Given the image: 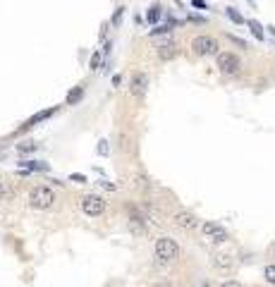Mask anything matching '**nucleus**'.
I'll use <instances>...</instances> for the list:
<instances>
[{"label": "nucleus", "instance_id": "0eeeda50", "mask_svg": "<svg viewBox=\"0 0 275 287\" xmlns=\"http://www.w3.org/2000/svg\"><path fill=\"white\" fill-rule=\"evenodd\" d=\"M146 91H149V74L146 72H134L132 79H129V94L139 98V101H144Z\"/></svg>", "mask_w": 275, "mask_h": 287}, {"label": "nucleus", "instance_id": "423d86ee", "mask_svg": "<svg viewBox=\"0 0 275 287\" xmlns=\"http://www.w3.org/2000/svg\"><path fill=\"white\" fill-rule=\"evenodd\" d=\"M201 232H203V237L208 239L211 244H223V242H228V230L218 223H203L201 225Z\"/></svg>", "mask_w": 275, "mask_h": 287}, {"label": "nucleus", "instance_id": "f8f14e48", "mask_svg": "<svg viewBox=\"0 0 275 287\" xmlns=\"http://www.w3.org/2000/svg\"><path fill=\"white\" fill-rule=\"evenodd\" d=\"M81 94H84V86H77L75 91H70V94H67V103H77V101L81 98Z\"/></svg>", "mask_w": 275, "mask_h": 287}, {"label": "nucleus", "instance_id": "9b49d317", "mask_svg": "<svg viewBox=\"0 0 275 287\" xmlns=\"http://www.w3.org/2000/svg\"><path fill=\"white\" fill-rule=\"evenodd\" d=\"M249 29H251V34H254L259 41H263V36H266V34H263V27H261L256 19H249Z\"/></svg>", "mask_w": 275, "mask_h": 287}, {"label": "nucleus", "instance_id": "a211bd4d", "mask_svg": "<svg viewBox=\"0 0 275 287\" xmlns=\"http://www.w3.org/2000/svg\"><path fill=\"white\" fill-rule=\"evenodd\" d=\"M168 32H170V24L168 27H158V29H153L149 36H160V34H168Z\"/></svg>", "mask_w": 275, "mask_h": 287}, {"label": "nucleus", "instance_id": "5701e85b", "mask_svg": "<svg viewBox=\"0 0 275 287\" xmlns=\"http://www.w3.org/2000/svg\"><path fill=\"white\" fill-rule=\"evenodd\" d=\"M5 194H7V189H5V184H2V182H0V199H2V196H5Z\"/></svg>", "mask_w": 275, "mask_h": 287}, {"label": "nucleus", "instance_id": "393cba45", "mask_svg": "<svg viewBox=\"0 0 275 287\" xmlns=\"http://www.w3.org/2000/svg\"><path fill=\"white\" fill-rule=\"evenodd\" d=\"M268 29H271V34H273V36H275V27H268Z\"/></svg>", "mask_w": 275, "mask_h": 287}, {"label": "nucleus", "instance_id": "1a4fd4ad", "mask_svg": "<svg viewBox=\"0 0 275 287\" xmlns=\"http://www.w3.org/2000/svg\"><path fill=\"white\" fill-rule=\"evenodd\" d=\"M211 263H213V268L215 271H232V266H235V263H232V256L230 254H213L211 256Z\"/></svg>", "mask_w": 275, "mask_h": 287}, {"label": "nucleus", "instance_id": "6ab92c4d", "mask_svg": "<svg viewBox=\"0 0 275 287\" xmlns=\"http://www.w3.org/2000/svg\"><path fill=\"white\" fill-rule=\"evenodd\" d=\"M34 148H36V144H22V146H19V151H22V153H27V151H34Z\"/></svg>", "mask_w": 275, "mask_h": 287}, {"label": "nucleus", "instance_id": "20e7f679", "mask_svg": "<svg viewBox=\"0 0 275 287\" xmlns=\"http://www.w3.org/2000/svg\"><path fill=\"white\" fill-rule=\"evenodd\" d=\"M218 41H215L213 36H196L194 41H192V50L201 55V58H208V55H218Z\"/></svg>", "mask_w": 275, "mask_h": 287}, {"label": "nucleus", "instance_id": "6e6552de", "mask_svg": "<svg viewBox=\"0 0 275 287\" xmlns=\"http://www.w3.org/2000/svg\"><path fill=\"white\" fill-rule=\"evenodd\" d=\"M172 220H175V225H180L182 230H194V227L199 225L196 215H194L192 211H177V213L172 215Z\"/></svg>", "mask_w": 275, "mask_h": 287}, {"label": "nucleus", "instance_id": "ddd939ff", "mask_svg": "<svg viewBox=\"0 0 275 287\" xmlns=\"http://www.w3.org/2000/svg\"><path fill=\"white\" fill-rule=\"evenodd\" d=\"M228 17L232 19V22H235V24H244V17L239 15V12H237L235 7H228Z\"/></svg>", "mask_w": 275, "mask_h": 287}, {"label": "nucleus", "instance_id": "dca6fc26", "mask_svg": "<svg viewBox=\"0 0 275 287\" xmlns=\"http://www.w3.org/2000/svg\"><path fill=\"white\" fill-rule=\"evenodd\" d=\"M263 275H266V280H268L271 285H275V266H266Z\"/></svg>", "mask_w": 275, "mask_h": 287}, {"label": "nucleus", "instance_id": "b1692460", "mask_svg": "<svg viewBox=\"0 0 275 287\" xmlns=\"http://www.w3.org/2000/svg\"><path fill=\"white\" fill-rule=\"evenodd\" d=\"M153 287H172V285H168V283H160V285H153Z\"/></svg>", "mask_w": 275, "mask_h": 287}, {"label": "nucleus", "instance_id": "9d476101", "mask_svg": "<svg viewBox=\"0 0 275 287\" xmlns=\"http://www.w3.org/2000/svg\"><path fill=\"white\" fill-rule=\"evenodd\" d=\"M175 55H177V46H175L172 41H170V43H160V46H158V58H160L163 63H165V60H172Z\"/></svg>", "mask_w": 275, "mask_h": 287}, {"label": "nucleus", "instance_id": "4be33fe9", "mask_svg": "<svg viewBox=\"0 0 275 287\" xmlns=\"http://www.w3.org/2000/svg\"><path fill=\"white\" fill-rule=\"evenodd\" d=\"M192 5L199 7V10H203V7H206V0H192Z\"/></svg>", "mask_w": 275, "mask_h": 287}, {"label": "nucleus", "instance_id": "4468645a", "mask_svg": "<svg viewBox=\"0 0 275 287\" xmlns=\"http://www.w3.org/2000/svg\"><path fill=\"white\" fill-rule=\"evenodd\" d=\"M158 17H160V7H158V5H156V7H151V10H149V12H146V19H149V22H158Z\"/></svg>", "mask_w": 275, "mask_h": 287}, {"label": "nucleus", "instance_id": "f03ea898", "mask_svg": "<svg viewBox=\"0 0 275 287\" xmlns=\"http://www.w3.org/2000/svg\"><path fill=\"white\" fill-rule=\"evenodd\" d=\"M55 204V191L46 187V184H39V187H34L29 194V206L34 211H48V208H53Z\"/></svg>", "mask_w": 275, "mask_h": 287}, {"label": "nucleus", "instance_id": "2eb2a0df", "mask_svg": "<svg viewBox=\"0 0 275 287\" xmlns=\"http://www.w3.org/2000/svg\"><path fill=\"white\" fill-rule=\"evenodd\" d=\"M101 63H103V55L96 50V53L91 55V70H101Z\"/></svg>", "mask_w": 275, "mask_h": 287}, {"label": "nucleus", "instance_id": "f257e3e1", "mask_svg": "<svg viewBox=\"0 0 275 287\" xmlns=\"http://www.w3.org/2000/svg\"><path fill=\"white\" fill-rule=\"evenodd\" d=\"M153 251H156V258H158V261H163V263H172V261H177V256H180V244H177L172 237L163 235V237L156 239Z\"/></svg>", "mask_w": 275, "mask_h": 287}, {"label": "nucleus", "instance_id": "f3484780", "mask_svg": "<svg viewBox=\"0 0 275 287\" xmlns=\"http://www.w3.org/2000/svg\"><path fill=\"white\" fill-rule=\"evenodd\" d=\"M22 168H31V170H46V165H39L36 160H24Z\"/></svg>", "mask_w": 275, "mask_h": 287}, {"label": "nucleus", "instance_id": "39448f33", "mask_svg": "<svg viewBox=\"0 0 275 287\" xmlns=\"http://www.w3.org/2000/svg\"><path fill=\"white\" fill-rule=\"evenodd\" d=\"M239 67H242V60H239V55H235V53H218V70L223 72V74H237L239 72Z\"/></svg>", "mask_w": 275, "mask_h": 287}, {"label": "nucleus", "instance_id": "412c9836", "mask_svg": "<svg viewBox=\"0 0 275 287\" xmlns=\"http://www.w3.org/2000/svg\"><path fill=\"white\" fill-rule=\"evenodd\" d=\"M220 287H242V283H237V280H228V283H223Z\"/></svg>", "mask_w": 275, "mask_h": 287}, {"label": "nucleus", "instance_id": "aec40b11", "mask_svg": "<svg viewBox=\"0 0 275 287\" xmlns=\"http://www.w3.org/2000/svg\"><path fill=\"white\" fill-rule=\"evenodd\" d=\"M98 153H101V156H108V142H106V139H103V142H101V146H98Z\"/></svg>", "mask_w": 275, "mask_h": 287}, {"label": "nucleus", "instance_id": "7ed1b4c3", "mask_svg": "<svg viewBox=\"0 0 275 287\" xmlns=\"http://www.w3.org/2000/svg\"><path fill=\"white\" fill-rule=\"evenodd\" d=\"M81 213L89 218H98L106 213V199L101 194H84L81 196Z\"/></svg>", "mask_w": 275, "mask_h": 287}]
</instances>
